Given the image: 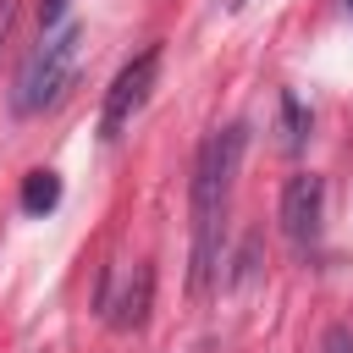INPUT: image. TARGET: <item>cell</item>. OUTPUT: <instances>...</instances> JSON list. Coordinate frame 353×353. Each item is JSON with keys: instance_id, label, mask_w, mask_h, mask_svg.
I'll use <instances>...</instances> for the list:
<instances>
[{"instance_id": "obj_7", "label": "cell", "mask_w": 353, "mask_h": 353, "mask_svg": "<svg viewBox=\"0 0 353 353\" xmlns=\"http://www.w3.org/2000/svg\"><path fill=\"white\" fill-rule=\"evenodd\" d=\"M281 110H287V143L298 149V143H303V116H298V99H292V94H281Z\"/></svg>"}, {"instance_id": "obj_5", "label": "cell", "mask_w": 353, "mask_h": 353, "mask_svg": "<svg viewBox=\"0 0 353 353\" xmlns=\"http://www.w3.org/2000/svg\"><path fill=\"white\" fill-rule=\"evenodd\" d=\"M149 292H154V270L149 265H132L116 292H99V309H105V320L116 331H138L149 320Z\"/></svg>"}, {"instance_id": "obj_4", "label": "cell", "mask_w": 353, "mask_h": 353, "mask_svg": "<svg viewBox=\"0 0 353 353\" xmlns=\"http://www.w3.org/2000/svg\"><path fill=\"white\" fill-rule=\"evenodd\" d=\"M320 215H325V182H320L314 171L292 176V182L281 188V232H287L298 248H309V243L320 237Z\"/></svg>"}, {"instance_id": "obj_10", "label": "cell", "mask_w": 353, "mask_h": 353, "mask_svg": "<svg viewBox=\"0 0 353 353\" xmlns=\"http://www.w3.org/2000/svg\"><path fill=\"white\" fill-rule=\"evenodd\" d=\"M347 6H353V0H347Z\"/></svg>"}, {"instance_id": "obj_3", "label": "cell", "mask_w": 353, "mask_h": 353, "mask_svg": "<svg viewBox=\"0 0 353 353\" xmlns=\"http://www.w3.org/2000/svg\"><path fill=\"white\" fill-rule=\"evenodd\" d=\"M154 72H160V50H143V55H132V61L116 72V83H110V94H105V110H99V138H121V127H127V121L138 116V105L149 99Z\"/></svg>"}, {"instance_id": "obj_6", "label": "cell", "mask_w": 353, "mask_h": 353, "mask_svg": "<svg viewBox=\"0 0 353 353\" xmlns=\"http://www.w3.org/2000/svg\"><path fill=\"white\" fill-rule=\"evenodd\" d=\"M61 204V176L55 171H28L22 176V210L28 215H44V210H55Z\"/></svg>"}, {"instance_id": "obj_2", "label": "cell", "mask_w": 353, "mask_h": 353, "mask_svg": "<svg viewBox=\"0 0 353 353\" xmlns=\"http://www.w3.org/2000/svg\"><path fill=\"white\" fill-rule=\"evenodd\" d=\"M77 44H83V28L77 22H61L44 33V44L28 50V61L17 66V83H11V110L17 116H39L44 105H55L77 72Z\"/></svg>"}, {"instance_id": "obj_1", "label": "cell", "mask_w": 353, "mask_h": 353, "mask_svg": "<svg viewBox=\"0 0 353 353\" xmlns=\"http://www.w3.org/2000/svg\"><path fill=\"white\" fill-rule=\"evenodd\" d=\"M243 143L248 127H215L199 143L193 160V292H204L221 270V248H226V210H232V182L243 165Z\"/></svg>"}, {"instance_id": "obj_11", "label": "cell", "mask_w": 353, "mask_h": 353, "mask_svg": "<svg viewBox=\"0 0 353 353\" xmlns=\"http://www.w3.org/2000/svg\"><path fill=\"white\" fill-rule=\"evenodd\" d=\"M0 28H6V22H0Z\"/></svg>"}, {"instance_id": "obj_9", "label": "cell", "mask_w": 353, "mask_h": 353, "mask_svg": "<svg viewBox=\"0 0 353 353\" xmlns=\"http://www.w3.org/2000/svg\"><path fill=\"white\" fill-rule=\"evenodd\" d=\"M61 11H66V0H44V28H61Z\"/></svg>"}, {"instance_id": "obj_8", "label": "cell", "mask_w": 353, "mask_h": 353, "mask_svg": "<svg viewBox=\"0 0 353 353\" xmlns=\"http://www.w3.org/2000/svg\"><path fill=\"white\" fill-rule=\"evenodd\" d=\"M320 353H353V336H347L342 325H331V331H325V342H320Z\"/></svg>"}]
</instances>
